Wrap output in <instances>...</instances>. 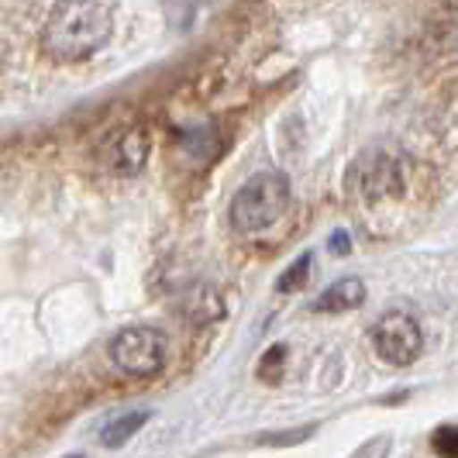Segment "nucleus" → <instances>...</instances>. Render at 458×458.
Here are the masks:
<instances>
[{"label":"nucleus","instance_id":"20e7f679","mask_svg":"<svg viewBox=\"0 0 458 458\" xmlns=\"http://www.w3.org/2000/svg\"><path fill=\"white\" fill-rule=\"evenodd\" d=\"M372 344H376V355L383 362L403 369L420 359L424 335H420V327H417L411 314H386L383 321H376V327H372Z\"/></svg>","mask_w":458,"mask_h":458},{"label":"nucleus","instance_id":"f03ea898","mask_svg":"<svg viewBox=\"0 0 458 458\" xmlns=\"http://www.w3.org/2000/svg\"><path fill=\"white\" fill-rule=\"evenodd\" d=\"M290 207V180L279 173H255L231 200V228L242 234L273 228Z\"/></svg>","mask_w":458,"mask_h":458},{"label":"nucleus","instance_id":"6e6552de","mask_svg":"<svg viewBox=\"0 0 458 458\" xmlns=\"http://www.w3.org/2000/svg\"><path fill=\"white\" fill-rule=\"evenodd\" d=\"M214 128L210 124H197V128H186L183 138H180V152H183L186 162H207L214 159Z\"/></svg>","mask_w":458,"mask_h":458},{"label":"nucleus","instance_id":"39448f33","mask_svg":"<svg viewBox=\"0 0 458 458\" xmlns=\"http://www.w3.org/2000/svg\"><path fill=\"white\" fill-rule=\"evenodd\" d=\"M152 156V138H148V128L145 124H131L128 131L107 145V156H104V165L114 173V176H135L141 173V165Z\"/></svg>","mask_w":458,"mask_h":458},{"label":"nucleus","instance_id":"423d86ee","mask_svg":"<svg viewBox=\"0 0 458 458\" xmlns=\"http://www.w3.org/2000/svg\"><path fill=\"white\" fill-rule=\"evenodd\" d=\"M362 303H366V283L348 276V279H338L335 286L324 290L318 303H314V310L318 314H348V310H355Z\"/></svg>","mask_w":458,"mask_h":458},{"label":"nucleus","instance_id":"0eeeda50","mask_svg":"<svg viewBox=\"0 0 458 458\" xmlns=\"http://www.w3.org/2000/svg\"><path fill=\"white\" fill-rule=\"evenodd\" d=\"M148 417H152L148 411H128V413H121V417H114V420L100 431V445H104V448H121V445H128V437H135L138 431L148 424Z\"/></svg>","mask_w":458,"mask_h":458},{"label":"nucleus","instance_id":"f8f14e48","mask_svg":"<svg viewBox=\"0 0 458 458\" xmlns=\"http://www.w3.org/2000/svg\"><path fill=\"white\" fill-rule=\"evenodd\" d=\"M348 249H352V238H348L344 231H338V234H331V252H335V255H344Z\"/></svg>","mask_w":458,"mask_h":458},{"label":"nucleus","instance_id":"1a4fd4ad","mask_svg":"<svg viewBox=\"0 0 458 458\" xmlns=\"http://www.w3.org/2000/svg\"><path fill=\"white\" fill-rule=\"evenodd\" d=\"M283 372H286V344H273V348L259 359L255 376H259L262 383H269V386H279V383H283Z\"/></svg>","mask_w":458,"mask_h":458},{"label":"nucleus","instance_id":"9d476101","mask_svg":"<svg viewBox=\"0 0 458 458\" xmlns=\"http://www.w3.org/2000/svg\"><path fill=\"white\" fill-rule=\"evenodd\" d=\"M310 262H314V255H310V252L300 255L297 262H293L286 273L279 276L276 290H279V293H293V290H303V286H307V279H310Z\"/></svg>","mask_w":458,"mask_h":458},{"label":"nucleus","instance_id":"ddd939ff","mask_svg":"<svg viewBox=\"0 0 458 458\" xmlns=\"http://www.w3.org/2000/svg\"><path fill=\"white\" fill-rule=\"evenodd\" d=\"M69 458H83V455H69Z\"/></svg>","mask_w":458,"mask_h":458},{"label":"nucleus","instance_id":"7ed1b4c3","mask_svg":"<svg viewBox=\"0 0 458 458\" xmlns=\"http://www.w3.org/2000/svg\"><path fill=\"white\" fill-rule=\"evenodd\" d=\"M111 362L128 376H156L169 362V338L159 327L131 324L111 342Z\"/></svg>","mask_w":458,"mask_h":458},{"label":"nucleus","instance_id":"f257e3e1","mask_svg":"<svg viewBox=\"0 0 458 458\" xmlns=\"http://www.w3.org/2000/svg\"><path fill=\"white\" fill-rule=\"evenodd\" d=\"M111 38V11L100 0H59L42 28V48L52 63H83Z\"/></svg>","mask_w":458,"mask_h":458},{"label":"nucleus","instance_id":"9b49d317","mask_svg":"<svg viewBox=\"0 0 458 458\" xmlns=\"http://www.w3.org/2000/svg\"><path fill=\"white\" fill-rule=\"evenodd\" d=\"M431 448L437 458H458V424H445L431 435Z\"/></svg>","mask_w":458,"mask_h":458}]
</instances>
